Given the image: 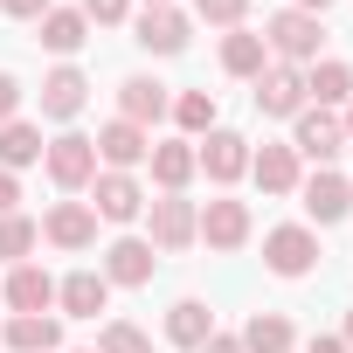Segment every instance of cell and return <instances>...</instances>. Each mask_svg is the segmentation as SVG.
<instances>
[{"label":"cell","mask_w":353,"mask_h":353,"mask_svg":"<svg viewBox=\"0 0 353 353\" xmlns=\"http://www.w3.org/2000/svg\"><path fill=\"white\" fill-rule=\"evenodd\" d=\"M125 14H132V0H83V21H97V28H111Z\"/></svg>","instance_id":"32"},{"label":"cell","mask_w":353,"mask_h":353,"mask_svg":"<svg viewBox=\"0 0 353 353\" xmlns=\"http://www.w3.org/2000/svg\"><path fill=\"white\" fill-rule=\"evenodd\" d=\"M14 201H21V181H14L8 166H0V215H14Z\"/></svg>","instance_id":"35"},{"label":"cell","mask_w":353,"mask_h":353,"mask_svg":"<svg viewBox=\"0 0 353 353\" xmlns=\"http://www.w3.org/2000/svg\"><path fill=\"white\" fill-rule=\"evenodd\" d=\"M305 353H346V339H332V332H319V339H312Z\"/></svg>","instance_id":"37"},{"label":"cell","mask_w":353,"mask_h":353,"mask_svg":"<svg viewBox=\"0 0 353 353\" xmlns=\"http://www.w3.org/2000/svg\"><path fill=\"white\" fill-rule=\"evenodd\" d=\"M173 118H181V132H215V90H181Z\"/></svg>","instance_id":"29"},{"label":"cell","mask_w":353,"mask_h":353,"mask_svg":"<svg viewBox=\"0 0 353 353\" xmlns=\"http://www.w3.org/2000/svg\"><path fill=\"white\" fill-rule=\"evenodd\" d=\"M42 159V132L35 125H0V166H8V173H21V166H35Z\"/></svg>","instance_id":"27"},{"label":"cell","mask_w":353,"mask_h":353,"mask_svg":"<svg viewBox=\"0 0 353 353\" xmlns=\"http://www.w3.org/2000/svg\"><path fill=\"white\" fill-rule=\"evenodd\" d=\"M83 97H90V77H83V70H70V63H63V70H49V77H42V118H77V111H83Z\"/></svg>","instance_id":"19"},{"label":"cell","mask_w":353,"mask_h":353,"mask_svg":"<svg viewBox=\"0 0 353 353\" xmlns=\"http://www.w3.org/2000/svg\"><path fill=\"white\" fill-rule=\"evenodd\" d=\"M250 173H256L263 194H298V152H291V145H263V152H250Z\"/></svg>","instance_id":"20"},{"label":"cell","mask_w":353,"mask_h":353,"mask_svg":"<svg viewBox=\"0 0 353 353\" xmlns=\"http://www.w3.org/2000/svg\"><path fill=\"white\" fill-rule=\"evenodd\" d=\"M97 353H152V339H145L139 325H125V319H111V325L97 332Z\"/></svg>","instance_id":"30"},{"label":"cell","mask_w":353,"mask_h":353,"mask_svg":"<svg viewBox=\"0 0 353 353\" xmlns=\"http://www.w3.org/2000/svg\"><path fill=\"white\" fill-rule=\"evenodd\" d=\"M90 145H97V159H104L111 173H132V166H139V159L152 152V139H145L139 125H125V118H111V125H104V132H97Z\"/></svg>","instance_id":"13"},{"label":"cell","mask_w":353,"mask_h":353,"mask_svg":"<svg viewBox=\"0 0 353 353\" xmlns=\"http://www.w3.org/2000/svg\"><path fill=\"white\" fill-rule=\"evenodd\" d=\"M42 236H49L56 250H90V243H97V215H90V201H56V208L42 215Z\"/></svg>","instance_id":"11"},{"label":"cell","mask_w":353,"mask_h":353,"mask_svg":"<svg viewBox=\"0 0 353 353\" xmlns=\"http://www.w3.org/2000/svg\"><path fill=\"white\" fill-rule=\"evenodd\" d=\"M243 8H250V0H194V14H201V21H222V28H236Z\"/></svg>","instance_id":"31"},{"label":"cell","mask_w":353,"mask_h":353,"mask_svg":"<svg viewBox=\"0 0 353 353\" xmlns=\"http://www.w3.org/2000/svg\"><path fill=\"white\" fill-rule=\"evenodd\" d=\"M8 346H14V353H56V346H63V325H56L49 312H14V319H8Z\"/></svg>","instance_id":"22"},{"label":"cell","mask_w":353,"mask_h":353,"mask_svg":"<svg viewBox=\"0 0 353 353\" xmlns=\"http://www.w3.org/2000/svg\"><path fill=\"white\" fill-rule=\"evenodd\" d=\"M0 298H8L14 312H49V305H56V277L35 270V263H14L8 284H0Z\"/></svg>","instance_id":"18"},{"label":"cell","mask_w":353,"mask_h":353,"mask_svg":"<svg viewBox=\"0 0 353 353\" xmlns=\"http://www.w3.org/2000/svg\"><path fill=\"white\" fill-rule=\"evenodd\" d=\"M256 111H263V118H298V111H305V70L270 63V70L256 77Z\"/></svg>","instance_id":"5"},{"label":"cell","mask_w":353,"mask_h":353,"mask_svg":"<svg viewBox=\"0 0 353 353\" xmlns=\"http://www.w3.org/2000/svg\"><path fill=\"white\" fill-rule=\"evenodd\" d=\"M222 70H229V77H263V70H270V49H263V35H250V28L222 35Z\"/></svg>","instance_id":"24"},{"label":"cell","mask_w":353,"mask_h":353,"mask_svg":"<svg viewBox=\"0 0 353 353\" xmlns=\"http://www.w3.org/2000/svg\"><path fill=\"white\" fill-rule=\"evenodd\" d=\"M319 42H325V35H319V14L284 8V14L263 21V49H270L277 63H291V70H298V63H319Z\"/></svg>","instance_id":"1"},{"label":"cell","mask_w":353,"mask_h":353,"mask_svg":"<svg viewBox=\"0 0 353 353\" xmlns=\"http://www.w3.org/2000/svg\"><path fill=\"white\" fill-rule=\"evenodd\" d=\"M90 42V21H83V8H49L42 14V49H56V56H77Z\"/></svg>","instance_id":"23"},{"label":"cell","mask_w":353,"mask_h":353,"mask_svg":"<svg viewBox=\"0 0 353 353\" xmlns=\"http://www.w3.org/2000/svg\"><path fill=\"white\" fill-rule=\"evenodd\" d=\"M145 208V188L132 181V173H97V181H90V215H104V222H132Z\"/></svg>","instance_id":"8"},{"label":"cell","mask_w":353,"mask_h":353,"mask_svg":"<svg viewBox=\"0 0 353 353\" xmlns=\"http://www.w3.org/2000/svg\"><path fill=\"white\" fill-rule=\"evenodd\" d=\"M263 263H270L277 277H305V270L319 263V236H312V229H298V222H284V229H270V236H263Z\"/></svg>","instance_id":"3"},{"label":"cell","mask_w":353,"mask_h":353,"mask_svg":"<svg viewBox=\"0 0 353 353\" xmlns=\"http://www.w3.org/2000/svg\"><path fill=\"white\" fill-rule=\"evenodd\" d=\"M139 49L181 56V49H188V14H181V8H145V14H139Z\"/></svg>","instance_id":"16"},{"label":"cell","mask_w":353,"mask_h":353,"mask_svg":"<svg viewBox=\"0 0 353 353\" xmlns=\"http://www.w3.org/2000/svg\"><path fill=\"white\" fill-rule=\"evenodd\" d=\"M201 236H208V250H243L250 243V201H208L201 208Z\"/></svg>","instance_id":"14"},{"label":"cell","mask_w":353,"mask_h":353,"mask_svg":"<svg viewBox=\"0 0 353 353\" xmlns=\"http://www.w3.org/2000/svg\"><path fill=\"white\" fill-rule=\"evenodd\" d=\"M145 8H173V0H145Z\"/></svg>","instance_id":"41"},{"label":"cell","mask_w":353,"mask_h":353,"mask_svg":"<svg viewBox=\"0 0 353 353\" xmlns=\"http://www.w3.org/2000/svg\"><path fill=\"white\" fill-rule=\"evenodd\" d=\"M90 353H97V346H90Z\"/></svg>","instance_id":"42"},{"label":"cell","mask_w":353,"mask_h":353,"mask_svg":"<svg viewBox=\"0 0 353 353\" xmlns=\"http://www.w3.org/2000/svg\"><path fill=\"white\" fill-rule=\"evenodd\" d=\"M0 14H14V21H42V14H49V0H0Z\"/></svg>","instance_id":"34"},{"label":"cell","mask_w":353,"mask_h":353,"mask_svg":"<svg viewBox=\"0 0 353 353\" xmlns=\"http://www.w3.org/2000/svg\"><path fill=\"white\" fill-rule=\"evenodd\" d=\"M339 145H346V132H339V118L332 111H298V132H291V152L298 159H319V166H332L339 159Z\"/></svg>","instance_id":"6"},{"label":"cell","mask_w":353,"mask_h":353,"mask_svg":"<svg viewBox=\"0 0 353 353\" xmlns=\"http://www.w3.org/2000/svg\"><path fill=\"white\" fill-rule=\"evenodd\" d=\"M291 8H298V14H325V8H332V0H291Z\"/></svg>","instance_id":"38"},{"label":"cell","mask_w":353,"mask_h":353,"mask_svg":"<svg viewBox=\"0 0 353 353\" xmlns=\"http://www.w3.org/2000/svg\"><path fill=\"white\" fill-rule=\"evenodd\" d=\"M339 339H346V353H353V312H346V332H339Z\"/></svg>","instance_id":"40"},{"label":"cell","mask_w":353,"mask_h":353,"mask_svg":"<svg viewBox=\"0 0 353 353\" xmlns=\"http://www.w3.org/2000/svg\"><path fill=\"white\" fill-rule=\"evenodd\" d=\"M339 132H346V139H353V97H346V125H339Z\"/></svg>","instance_id":"39"},{"label":"cell","mask_w":353,"mask_h":353,"mask_svg":"<svg viewBox=\"0 0 353 353\" xmlns=\"http://www.w3.org/2000/svg\"><path fill=\"white\" fill-rule=\"evenodd\" d=\"M14 111H21V83L0 70V125H14Z\"/></svg>","instance_id":"33"},{"label":"cell","mask_w":353,"mask_h":353,"mask_svg":"<svg viewBox=\"0 0 353 353\" xmlns=\"http://www.w3.org/2000/svg\"><path fill=\"white\" fill-rule=\"evenodd\" d=\"M201 353H243V339H236V332H208V346H201Z\"/></svg>","instance_id":"36"},{"label":"cell","mask_w":353,"mask_h":353,"mask_svg":"<svg viewBox=\"0 0 353 353\" xmlns=\"http://www.w3.org/2000/svg\"><path fill=\"white\" fill-rule=\"evenodd\" d=\"M208 332H215V312H208L201 298H181V305L166 312V339H173V346L201 353V346H208Z\"/></svg>","instance_id":"21"},{"label":"cell","mask_w":353,"mask_h":353,"mask_svg":"<svg viewBox=\"0 0 353 353\" xmlns=\"http://www.w3.org/2000/svg\"><path fill=\"white\" fill-rule=\"evenodd\" d=\"M166 111H173V97H166V83H159V77H125V83H118V118H125V125H139V132H145V125H152V118H166Z\"/></svg>","instance_id":"10"},{"label":"cell","mask_w":353,"mask_h":353,"mask_svg":"<svg viewBox=\"0 0 353 353\" xmlns=\"http://www.w3.org/2000/svg\"><path fill=\"white\" fill-rule=\"evenodd\" d=\"M194 166H208V181H222V188H229V181H243V173H250V139L215 125V132H208V145H194Z\"/></svg>","instance_id":"7"},{"label":"cell","mask_w":353,"mask_h":353,"mask_svg":"<svg viewBox=\"0 0 353 353\" xmlns=\"http://www.w3.org/2000/svg\"><path fill=\"white\" fill-rule=\"evenodd\" d=\"M35 243H42V222H28V215H0V263H21Z\"/></svg>","instance_id":"28"},{"label":"cell","mask_w":353,"mask_h":353,"mask_svg":"<svg viewBox=\"0 0 353 353\" xmlns=\"http://www.w3.org/2000/svg\"><path fill=\"white\" fill-rule=\"evenodd\" d=\"M305 97H319V111H325V104H346V97H353V70H346L339 56H332V63H312Z\"/></svg>","instance_id":"26"},{"label":"cell","mask_w":353,"mask_h":353,"mask_svg":"<svg viewBox=\"0 0 353 353\" xmlns=\"http://www.w3.org/2000/svg\"><path fill=\"white\" fill-rule=\"evenodd\" d=\"M42 166H49V181H56L63 194H77V188L97 181V145H90L83 132H63V139L42 145Z\"/></svg>","instance_id":"2"},{"label":"cell","mask_w":353,"mask_h":353,"mask_svg":"<svg viewBox=\"0 0 353 353\" xmlns=\"http://www.w3.org/2000/svg\"><path fill=\"white\" fill-rule=\"evenodd\" d=\"M145 159H152V181H159L166 194H181L194 173H201V166H194V139H159Z\"/></svg>","instance_id":"17"},{"label":"cell","mask_w":353,"mask_h":353,"mask_svg":"<svg viewBox=\"0 0 353 353\" xmlns=\"http://www.w3.org/2000/svg\"><path fill=\"white\" fill-rule=\"evenodd\" d=\"M152 270H159V256H152V243H139V236H118L111 250H104V284H152Z\"/></svg>","instance_id":"12"},{"label":"cell","mask_w":353,"mask_h":353,"mask_svg":"<svg viewBox=\"0 0 353 353\" xmlns=\"http://www.w3.org/2000/svg\"><path fill=\"white\" fill-rule=\"evenodd\" d=\"M56 305H63L70 319H97V312L111 305V284H104V270H70V277L56 284Z\"/></svg>","instance_id":"15"},{"label":"cell","mask_w":353,"mask_h":353,"mask_svg":"<svg viewBox=\"0 0 353 353\" xmlns=\"http://www.w3.org/2000/svg\"><path fill=\"white\" fill-rule=\"evenodd\" d=\"M201 236V208L188 194H159L152 201V250H188Z\"/></svg>","instance_id":"4"},{"label":"cell","mask_w":353,"mask_h":353,"mask_svg":"<svg viewBox=\"0 0 353 353\" xmlns=\"http://www.w3.org/2000/svg\"><path fill=\"white\" fill-rule=\"evenodd\" d=\"M298 194H305V215L312 222H346V208H353V181L332 173V166H319L312 181H298Z\"/></svg>","instance_id":"9"},{"label":"cell","mask_w":353,"mask_h":353,"mask_svg":"<svg viewBox=\"0 0 353 353\" xmlns=\"http://www.w3.org/2000/svg\"><path fill=\"white\" fill-rule=\"evenodd\" d=\"M236 339H243V353H291V319L284 312H256Z\"/></svg>","instance_id":"25"}]
</instances>
